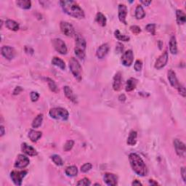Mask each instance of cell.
<instances>
[{
    "instance_id": "6da1fadb",
    "label": "cell",
    "mask_w": 186,
    "mask_h": 186,
    "mask_svg": "<svg viewBox=\"0 0 186 186\" xmlns=\"http://www.w3.org/2000/svg\"><path fill=\"white\" fill-rule=\"evenodd\" d=\"M60 4L63 10L67 15L75 18H79V19L84 18V10L76 2L71 1V0H63V1H60Z\"/></svg>"
},
{
    "instance_id": "7a4b0ae2",
    "label": "cell",
    "mask_w": 186,
    "mask_h": 186,
    "mask_svg": "<svg viewBox=\"0 0 186 186\" xmlns=\"http://www.w3.org/2000/svg\"><path fill=\"white\" fill-rule=\"evenodd\" d=\"M129 160L132 170L137 175L145 177L148 175V169L142 158L137 153H132L129 156Z\"/></svg>"
},
{
    "instance_id": "3957f363",
    "label": "cell",
    "mask_w": 186,
    "mask_h": 186,
    "mask_svg": "<svg viewBox=\"0 0 186 186\" xmlns=\"http://www.w3.org/2000/svg\"><path fill=\"white\" fill-rule=\"evenodd\" d=\"M49 114L51 118L62 121H66L69 116L68 111L66 108L60 107L51 108L49 111Z\"/></svg>"
},
{
    "instance_id": "277c9868",
    "label": "cell",
    "mask_w": 186,
    "mask_h": 186,
    "mask_svg": "<svg viewBox=\"0 0 186 186\" xmlns=\"http://www.w3.org/2000/svg\"><path fill=\"white\" fill-rule=\"evenodd\" d=\"M69 68L72 74L78 82L82 81V66L75 58H71L69 60Z\"/></svg>"
},
{
    "instance_id": "5b68a950",
    "label": "cell",
    "mask_w": 186,
    "mask_h": 186,
    "mask_svg": "<svg viewBox=\"0 0 186 186\" xmlns=\"http://www.w3.org/2000/svg\"><path fill=\"white\" fill-rule=\"evenodd\" d=\"M27 171H12L10 172V178L14 184L18 186L22 185L23 179L27 175Z\"/></svg>"
},
{
    "instance_id": "8992f818",
    "label": "cell",
    "mask_w": 186,
    "mask_h": 186,
    "mask_svg": "<svg viewBox=\"0 0 186 186\" xmlns=\"http://www.w3.org/2000/svg\"><path fill=\"white\" fill-rule=\"evenodd\" d=\"M60 27L62 33L66 36L72 37V36H76V31H75V29H74V26H73L71 23H68V22H66V21L60 22Z\"/></svg>"
},
{
    "instance_id": "52a82bcc",
    "label": "cell",
    "mask_w": 186,
    "mask_h": 186,
    "mask_svg": "<svg viewBox=\"0 0 186 186\" xmlns=\"http://www.w3.org/2000/svg\"><path fill=\"white\" fill-rule=\"evenodd\" d=\"M52 45H53L54 48L57 52H59L61 55H66L67 54L68 49L66 46L65 42L63 41L61 39L59 38H56L52 40Z\"/></svg>"
},
{
    "instance_id": "ba28073f",
    "label": "cell",
    "mask_w": 186,
    "mask_h": 186,
    "mask_svg": "<svg viewBox=\"0 0 186 186\" xmlns=\"http://www.w3.org/2000/svg\"><path fill=\"white\" fill-rule=\"evenodd\" d=\"M30 160L28 157L23 154H19L16 159L14 167L17 169H23L26 168L29 164Z\"/></svg>"
},
{
    "instance_id": "9c48e42d",
    "label": "cell",
    "mask_w": 186,
    "mask_h": 186,
    "mask_svg": "<svg viewBox=\"0 0 186 186\" xmlns=\"http://www.w3.org/2000/svg\"><path fill=\"white\" fill-rule=\"evenodd\" d=\"M167 62H168V52L165 51L157 58L156 61L155 63L154 67L157 70H160L164 67Z\"/></svg>"
},
{
    "instance_id": "30bf717a",
    "label": "cell",
    "mask_w": 186,
    "mask_h": 186,
    "mask_svg": "<svg viewBox=\"0 0 186 186\" xmlns=\"http://www.w3.org/2000/svg\"><path fill=\"white\" fill-rule=\"evenodd\" d=\"M133 60H134V54H133L132 50H128L124 52L122 56V63L124 66L129 67L132 64Z\"/></svg>"
},
{
    "instance_id": "8fae6325",
    "label": "cell",
    "mask_w": 186,
    "mask_h": 186,
    "mask_svg": "<svg viewBox=\"0 0 186 186\" xmlns=\"http://www.w3.org/2000/svg\"><path fill=\"white\" fill-rule=\"evenodd\" d=\"M174 146L175 148L176 152H177V155L179 156L184 157L185 155V151H186V148L185 143H183L182 141L179 140L178 139H175L173 141Z\"/></svg>"
},
{
    "instance_id": "7c38bea8",
    "label": "cell",
    "mask_w": 186,
    "mask_h": 186,
    "mask_svg": "<svg viewBox=\"0 0 186 186\" xmlns=\"http://www.w3.org/2000/svg\"><path fill=\"white\" fill-rule=\"evenodd\" d=\"M2 55L7 60H12L15 56V50L13 47L10 46H3L1 49Z\"/></svg>"
},
{
    "instance_id": "4fadbf2b",
    "label": "cell",
    "mask_w": 186,
    "mask_h": 186,
    "mask_svg": "<svg viewBox=\"0 0 186 186\" xmlns=\"http://www.w3.org/2000/svg\"><path fill=\"white\" fill-rule=\"evenodd\" d=\"M104 181L106 185L109 186H115L118 184V177L112 173H106L104 175Z\"/></svg>"
},
{
    "instance_id": "5bb4252c",
    "label": "cell",
    "mask_w": 186,
    "mask_h": 186,
    "mask_svg": "<svg viewBox=\"0 0 186 186\" xmlns=\"http://www.w3.org/2000/svg\"><path fill=\"white\" fill-rule=\"evenodd\" d=\"M119 11V21L122 22V23H124V25H127V21L126 18L127 15V6L124 5V4H120L119 5L118 7Z\"/></svg>"
},
{
    "instance_id": "9a60e30c",
    "label": "cell",
    "mask_w": 186,
    "mask_h": 186,
    "mask_svg": "<svg viewBox=\"0 0 186 186\" xmlns=\"http://www.w3.org/2000/svg\"><path fill=\"white\" fill-rule=\"evenodd\" d=\"M122 87V74L121 72H117L114 77L113 88L115 91H119Z\"/></svg>"
},
{
    "instance_id": "2e32d148",
    "label": "cell",
    "mask_w": 186,
    "mask_h": 186,
    "mask_svg": "<svg viewBox=\"0 0 186 186\" xmlns=\"http://www.w3.org/2000/svg\"><path fill=\"white\" fill-rule=\"evenodd\" d=\"M167 76H168L169 82L170 83L172 87H173L174 88H176L177 90L181 84H180L178 80H177V76H176V74L175 71L171 69L169 70L168 74H167Z\"/></svg>"
},
{
    "instance_id": "e0dca14e",
    "label": "cell",
    "mask_w": 186,
    "mask_h": 186,
    "mask_svg": "<svg viewBox=\"0 0 186 186\" xmlns=\"http://www.w3.org/2000/svg\"><path fill=\"white\" fill-rule=\"evenodd\" d=\"M109 50V46L108 44H103L100 45L98 48L96 52V56L99 59H103L106 57V55L108 54Z\"/></svg>"
},
{
    "instance_id": "ac0fdd59",
    "label": "cell",
    "mask_w": 186,
    "mask_h": 186,
    "mask_svg": "<svg viewBox=\"0 0 186 186\" xmlns=\"http://www.w3.org/2000/svg\"><path fill=\"white\" fill-rule=\"evenodd\" d=\"M21 150L24 153H26L28 156H37L38 154L37 151H36L35 148H34L31 145H29L25 143H22Z\"/></svg>"
},
{
    "instance_id": "d6986e66",
    "label": "cell",
    "mask_w": 186,
    "mask_h": 186,
    "mask_svg": "<svg viewBox=\"0 0 186 186\" xmlns=\"http://www.w3.org/2000/svg\"><path fill=\"white\" fill-rule=\"evenodd\" d=\"M76 46L75 48L76 49L82 50L85 51L87 43L85 39H84V37L80 34H76Z\"/></svg>"
},
{
    "instance_id": "ffe728a7",
    "label": "cell",
    "mask_w": 186,
    "mask_h": 186,
    "mask_svg": "<svg viewBox=\"0 0 186 186\" xmlns=\"http://www.w3.org/2000/svg\"><path fill=\"white\" fill-rule=\"evenodd\" d=\"M63 90H64L65 95H66V97L68 99V100L72 101V102L74 103H77V100H76L75 95H74L73 90L69 87L65 86L63 88Z\"/></svg>"
},
{
    "instance_id": "44dd1931",
    "label": "cell",
    "mask_w": 186,
    "mask_h": 186,
    "mask_svg": "<svg viewBox=\"0 0 186 186\" xmlns=\"http://www.w3.org/2000/svg\"><path fill=\"white\" fill-rule=\"evenodd\" d=\"M176 20L178 25H183L186 21V15L185 13L181 10H177L176 11Z\"/></svg>"
},
{
    "instance_id": "7402d4cb",
    "label": "cell",
    "mask_w": 186,
    "mask_h": 186,
    "mask_svg": "<svg viewBox=\"0 0 186 186\" xmlns=\"http://www.w3.org/2000/svg\"><path fill=\"white\" fill-rule=\"evenodd\" d=\"M137 84V80L135 78L129 79L127 81L125 90H126L127 92H131V91L134 90L136 88Z\"/></svg>"
},
{
    "instance_id": "603a6c76",
    "label": "cell",
    "mask_w": 186,
    "mask_h": 186,
    "mask_svg": "<svg viewBox=\"0 0 186 186\" xmlns=\"http://www.w3.org/2000/svg\"><path fill=\"white\" fill-rule=\"evenodd\" d=\"M28 136H29V139L31 140L32 142L35 143L39 138H41L42 136V133L41 132H39V131L34 130V129H31V130L29 131V135H28Z\"/></svg>"
},
{
    "instance_id": "cb8c5ba5",
    "label": "cell",
    "mask_w": 186,
    "mask_h": 186,
    "mask_svg": "<svg viewBox=\"0 0 186 186\" xmlns=\"http://www.w3.org/2000/svg\"><path fill=\"white\" fill-rule=\"evenodd\" d=\"M137 133L136 131L132 130L130 132H129L128 138H127V143L129 145H131V146H133L137 143Z\"/></svg>"
},
{
    "instance_id": "d4e9b609",
    "label": "cell",
    "mask_w": 186,
    "mask_h": 186,
    "mask_svg": "<svg viewBox=\"0 0 186 186\" xmlns=\"http://www.w3.org/2000/svg\"><path fill=\"white\" fill-rule=\"evenodd\" d=\"M5 26L8 29L11 30V31H16L19 29V24L13 20H7L5 22Z\"/></svg>"
},
{
    "instance_id": "484cf974",
    "label": "cell",
    "mask_w": 186,
    "mask_h": 186,
    "mask_svg": "<svg viewBox=\"0 0 186 186\" xmlns=\"http://www.w3.org/2000/svg\"><path fill=\"white\" fill-rule=\"evenodd\" d=\"M169 50L170 52L173 55H176L177 53V41H176V37L175 36H172L169 41Z\"/></svg>"
},
{
    "instance_id": "4316f807",
    "label": "cell",
    "mask_w": 186,
    "mask_h": 186,
    "mask_svg": "<svg viewBox=\"0 0 186 186\" xmlns=\"http://www.w3.org/2000/svg\"><path fill=\"white\" fill-rule=\"evenodd\" d=\"M65 173L68 177H75L78 175V169L76 166H70L66 169Z\"/></svg>"
},
{
    "instance_id": "83f0119b",
    "label": "cell",
    "mask_w": 186,
    "mask_h": 186,
    "mask_svg": "<svg viewBox=\"0 0 186 186\" xmlns=\"http://www.w3.org/2000/svg\"><path fill=\"white\" fill-rule=\"evenodd\" d=\"M52 64L54 65V66H57V67L60 68V69L64 70L66 68V64H65V62L60 58H58V57H54L52 60Z\"/></svg>"
},
{
    "instance_id": "f1b7e54d",
    "label": "cell",
    "mask_w": 186,
    "mask_h": 186,
    "mask_svg": "<svg viewBox=\"0 0 186 186\" xmlns=\"http://www.w3.org/2000/svg\"><path fill=\"white\" fill-rule=\"evenodd\" d=\"M16 4L18 7L23 10H29L31 7V2L29 0H19L16 2Z\"/></svg>"
},
{
    "instance_id": "f546056e",
    "label": "cell",
    "mask_w": 186,
    "mask_h": 186,
    "mask_svg": "<svg viewBox=\"0 0 186 186\" xmlns=\"http://www.w3.org/2000/svg\"><path fill=\"white\" fill-rule=\"evenodd\" d=\"M135 18L137 19H143L145 18V12L143 10V7L141 5H137L136 9H135Z\"/></svg>"
},
{
    "instance_id": "4dcf8cb0",
    "label": "cell",
    "mask_w": 186,
    "mask_h": 186,
    "mask_svg": "<svg viewBox=\"0 0 186 186\" xmlns=\"http://www.w3.org/2000/svg\"><path fill=\"white\" fill-rule=\"evenodd\" d=\"M95 21L99 25L103 26V27H104V26H106V18L103 13H97Z\"/></svg>"
},
{
    "instance_id": "1f68e13d",
    "label": "cell",
    "mask_w": 186,
    "mask_h": 186,
    "mask_svg": "<svg viewBox=\"0 0 186 186\" xmlns=\"http://www.w3.org/2000/svg\"><path fill=\"white\" fill-rule=\"evenodd\" d=\"M46 81L48 84V87H49L50 90L53 92L55 93H57L58 91H59V89H58L57 84L56 83L54 82V80H52V79L50 78H46Z\"/></svg>"
},
{
    "instance_id": "d6a6232c",
    "label": "cell",
    "mask_w": 186,
    "mask_h": 186,
    "mask_svg": "<svg viewBox=\"0 0 186 186\" xmlns=\"http://www.w3.org/2000/svg\"><path fill=\"white\" fill-rule=\"evenodd\" d=\"M42 122H43V114H40L34 119L33 122H32V127L34 129L38 128L41 126Z\"/></svg>"
},
{
    "instance_id": "836d02e7",
    "label": "cell",
    "mask_w": 186,
    "mask_h": 186,
    "mask_svg": "<svg viewBox=\"0 0 186 186\" xmlns=\"http://www.w3.org/2000/svg\"><path fill=\"white\" fill-rule=\"evenodd\" d=\"M114 35H115V37H116L118 40H119V41L129 42V39H130V37H129V36L123 35V34L120 33V31H119V30H116V31H115Z\"/></svg>"
},
{
    "instance_id": "e575fe53",
    "label": "cell",
    "mask_w": 186,
    "mask_h": 186,
    "mask_svg": "<svg viewBox=\"0 0 186 186\" xmlns=\"http://www.w3.org/2000/svg\"><path fill=\"white\" fill-rule=\"evenodd\" d=\"M51 159L55 165L62 166L63 164V159H61V157L57 154L52 155L51 156Z\"/></svg>"
},
{
    "instance_id": "d590c367",
    "label": "cell",
    "mask_w": 186,
    "mask_h": 186,
    "mask_svg": "<svg viewBox=\"0 0 186 186\" xmlns=\"http://www.w3.org/2000/svg\"><path fill=\"white\" fill-rule=\"evenodd\" d=\"M145 30H146L148 32H149V33L151 34V35L154 36L156 34V24L154 23L148 24V25L145 26Z\"/></svg>"
},
{
    "instance_id": "8d00e7d4",
    "label": "cell",
    "mask_w": 186,
    "mask_h": 186,
    "mask_svg": "<svg viewBox=\"0 0 186 186\" xmlns=\"http://www.w3.org/2000/svg\"><path fill=\"white\" fill-rule=\"evenodd\" d=\"M74 52H75L76 55L81 60H84V58H85V51H84V50L75 48V49H74Z\"/></svg>"
},
{
    "instance_id": "74e56055",
    "label": "cell",
    "mask_w": 186,
    "mask_h": 186,
    "mask_svg": "<svg viewBox=\"0 0 186 186\" xmlns=\"http://www.w3.org/2000/svg\"><path fill=\"white\" fill-rule=\"evenodd\" d=\"M74 145V142L73 140H68L66 141V143H65L63 149L65 151H69L72 149V148Z\"/></svg>"
},
{
    "instance_id": "f35d334b",
    "label": "cell",
    "mask_w": 186,
    "mask_h": 186,
    "mask_svg": "<svg viewBox=\"0 0 186 186\" xmlns=\"http://www.w3.org/2000/svg\"><path fill=\"white\" fill-rule=\"evenodd\" d=\"M92 164L86 163L81 167V171H82V172H83V173H86V172H87L90 171V169H92Z\"/></svg>"
},
{
    "instance_id": "ab89813d",
    "label": "cell",
    "mask_w": 186,
    "mask_h": 186,
    "mask_svg": "<svg viewBox=\"0 0 186 186\" xmlns=\"http://www.w3.org/2000/svg\"><path fill=\"white\" fill-rule=\"evenodd\" d=\"M77 185H82V186H87V185H90L91 183L90 181V180L88 178H86V177H84V178H83L82 180H81L76 184Z\"/></svg>"
},
{
    "instance_id": "60d3db41",
    "label": "cell",
    "mask_w": 186,
    "mask_h": 186,
    "mask_svg": "<svg viewBox=\"0 0 186 186\" xmlns=\"http://www.w3.org/2000/svg\"><path fill=\"white\" fill-rule=\"evenodd\" d=\"M142 68H143L142 61L140 60H137L136 61H135V65H134L135 70L136 71H140L142 70Z\"/></svg>"
},
{
    "instance_id": "b9f144b4",
    "label": "cell",
    "mask_w": 186,
    "mask_h": 186,
    "mask_svg": "<svg viewBox=\"0 0 186 186\" xmlns=\"http://www.w3.org/2000/svg\"><path fill=\"white\" fill-rule=\"evenodd\" d=\"M130 30L133 34H139L141 32V29L138 26H130Z\"/></svg>"
},
{
    "instance_id": "7bdbcfd3",
    "label": "cell",
    "mask_w": 186,
    "mask_h": 186,
    "mask_svg": "<svg viewBox=\"0 0 186 186\" xmlns=\"http://www.w3.org/2000/svg\"><path fill=\"white\" fill-rule=\"evenodd\" d=\"M30 96H31V101H33V102H36V101H37L38 99H39V95L37 92H31Z\"/></svg>"
},
{
    "instance_id": "ee69618b",
    "label": "cell",
    "mask_w": 186,
    "mask_h": 186,
    "mask_svg": "<svg viewBox=\"0 0 186 186\" xmlns=\"http://www.w3.org/2000/svg\"><path fill=\"white\" fill-rule=\"evenodd\" d=\"M124 50V45L122 43H117L116 46V51L117 53H121Z\"/></svg>"
},
{
    "instance_id": "f6af8a7d",
    "label": "cell",
    "mask_w": 186,
    "mask_h": 186,
    "mask_svg": "<svg viewBox=\"0 0 186 186\" xmlns=\"http://www.w3.org/2000/svg\"><path fill=\"white\" fill-rule=\"evenodd\" d=\"M177 90H178L180 94L182 96L185 98V95H186V92H185V88L184 87V86H183L181 84V85L179 87V88L177 89Z\"/></svg>"
},
{
    "instance_id": "bcb514c9",
    "label": "cell",
    "mask_w": 186,
    "mask_h": 186,
    "mask_svg": "<svg viewBox=\"0 0 186 186\" xmlns=\"http://www.w3.org/2000/svg\"><path fill=\"white\" fill-rule=\"evenodd\" d=\"M23 90V89L21 87H20V86L16 87L15 88V90H14V91H13V95H19L20 93H21Z\"/></svg>"
},
{
    "instance_id": "7dc6e473",
    "label": "cell",
    "mask_w": 186,
    "mask_h": 186,
    "mask_svg": "<svg viewBox=\"0 0 186 186\" xmlns=\"http://www.w3.org/2000/svg\"><path fill=\"white\" fill-rule=\"evenodd\" d=\"M181 174H182V177H183V180L184 182L186 181V170H185V167H182L181 168Z\"/></svg>"
},
{
    "instance_id": "c3c4849f",
    "label": "cell",
    "mask_w": 186,
    "mask_h": 186,
    "mask_svg": "<svg viewBox=\"0 0 186 186\" xmlns=\"http://www.w3.org/2000/svg\"><path fill=\"white\" fill-rule=\"evenodd\" d=\"M25 52L29 55H33L34 54V50L32 49L31 47H30V46H26V47H25Z\"/></svg>"
},
{
    "instance_id": "681fc988",
    "label": "cell",
    "mask_w": 186,
    "mask_h": 186,
    "mask_svg": "<svg viewBox=\"0 0 186 186\" xmlns=\"http://www.w3.org/2000/svg\"><path fill=\"white\" fill-rule=\"evenodd\" d=\"M0 132H0V134H1V135H0V136H1V137H2L3 135L5 134V127H4L2 126H2L0 127Z\"/></svg>"
},
{
    "instance_id": "f907efd6",
    "label": "cell",
    "mask_w": 186,
    "mask_h": 186,
    "mask_svg": "<svg viewBox=\"0 0 186 186\" xmlns=\"http://www.w3.org/2000/svg\"><path fill=\"white\" fill-rule=\"evenodd\" d=\"M126 99H127L126 98V96H125L124 94L121 95L119 97V100H120V101H122V102H124V101L126 100Z\"/></svg>"
},
{
    "instance_id": "816d5d0a",
    "label": "cell",
    "mask_w": 186,
    "mask_h": 186,
    "mask_svg": "<svg viewBox=\"0 0 186 186\" xmlns=\"http://www.w3.org/2000/svg\"><path fill=\"white\" fill-rule=\"evenodd\" d=\"M140 2L145 6H148L150 4H151V1H143V0H141Z\"/></svg>"
},
{
    "instance_id": "f5cc1de1",
    "label": "cell",
    "mask_w": 186,
    "mask_h": 186,
    "mask_svg": "<svg viewBox=\"0 0 186 186\" xmlns=\"http://www.w3.org/2000/svg\"><path fill=\"white\" fill-rule=\"evenodd\" d=\"M132 185H142V183L136 180H135L134 182H133V183H132Z\"/></svg>"
},
{
    "instance_id": "db71d44e",
    "label": "cell",
    "mask_w": 186,
    "mask_h": 186,
    "mask_svg": "<svg viewBox=\"0 0 186 186\" xmlns=\"http://www.w3.org/2000/svg\"><path fill=\"white\" fill-rule=\"evenodd\" d=\"M158 45H159V49L161 50V48H162V46H163V42L159 40V42H158Z\"/></svg>"
},
{
    "instance_id": "11a10c76",
    "label": "cell",
    "mask_w": 186,
    "mask_h": 186,
    "mask_svg": "<svg viewBox=\"0 0 186 186\" xmlns=\"http://www.w3.org/2000/svg\"><path fill=\"white\" fill-rule=\"evenodd\" d=\"M149 183H150L151 185H158L156 182H154V180H149Z\"/></svg>"
}]
</instances>
